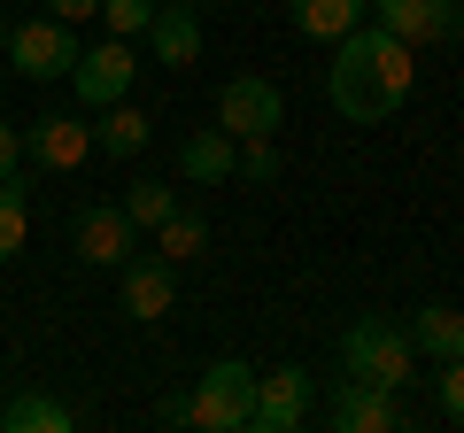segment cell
<instances>
[{"label":"cell","mask_w":464,"mask_h":433,"mask_svg":"<svg viewBox=\"0 0 464 433\" xmlns=\"http://www.w3.org/2000/svg\"><path fill=\"white\" fill-rule=\"evenodd\" d=\"M418 85V47L411 39H395L387 24H356L348 39H333V70H325V93L333 109H341L348 124H387L411 101Z\"/></svg>","instance_id":"cell-1"},{"label":"cell","mask_w":464,"mask_h":433,"mask_svg":"<svg viewBox=\"0 0 464 433\" xmlns=\"http://www.w3.org/2000/svg\"><path fill=\"white\" fill-rule=\"evenodd\" d=\"M341 371L348 380H372V387H402L418 371V349L402 325H387V317H356L341 333Z\"/></svg>","instance_id":"cell-2"},{"label":"cell","mask_w":464,"mask_h":433,"mask_svg":"<svg viewBox=\"0 0 464 433\" xmlns=\"http://www.w3.org/2000/svg\"><path fill=\"white\" fill-rule=\"evenodd\" d=\"M186 418H194L201 433H248L256 426V371L240 364V356L209 364V371H201V387L186 395Z\"/></svg>","instance_id":"cell-3"},{"label":"cell","mask_w":464,"mask_h":433,"mask_svg":"<svg viewBox=\"0 0 464 433\" xmlns=\"http://www.w3.org/2000/svg\"><path fill=\"white\" fill-rule=\"evenodd\" d=\"M70 248H78V264L116 271V264L140 255V225L124 216V201H93V209H78V225H70Z\"/></svg>","instance_id":"cell-4"},{"label":"cell","mask_w":464,"mask_h":433,"mask_svg":"<svg viewBox=\"0 0 464 433\" xmlns=\"http://www.w3.org/2000/svg\"><path fill=\"white\" fill-rule=\"evenodd\" d=\"M8 63L24 70V78H70V63H78V32H70L63 16H32V24H8Z\"/></svg>","instance_id":"cell-5"},{"label":"cell","mask_w":464,"mask_h":433,"mask_svg":"<svg viewBox=\"0 0 464 433\" xmlns=\"http://www.w3.org/2000/svg\"><path fill=\"white\" fill-rule=\"evenodd\" d=\"M286 124V93L271 78H232L225 93H217V132L232 140H271Z\"/></svg>","instance_id":"cell-6"},{"label":"cell","mask_w":464,"mask_h":433,"mask_svg":"<svg viewBox=\"0 0 464 433\" xmlns=\"http://www.w3.org/2000/svg\"><path fill=\"white\" fill-rule=\"evenodd\" d=\"M310 402H317V380L302 364L256 371V426L248 433H295V426H310Z\"/></svg>","instance_id":"cell-7"},{"label":"cell","mask_w":464,"mask_h":433,"mask_svg":"<svg viewBox=\"0 0 464 433\" xmlns=\"http://www.w3.org/2000/svg\"><path fill=\"white\" fill-rule=\"evenodd\" d=\"M372 24H387L411 47H441V39H464V0H364Z\"/></svg>","instance_id":"cell-8"},{"label":"cell","mask_w":464,"mask_h":433,"mask_svg":"<svg viewBox=\"0 0 464 433\" xmlns=\"http://www.w3.org/2000/svg\"><path fill=\"white\" fill-rule=\"evenodd\" d=\"M70 78H78V101H85V109H109V101H124V93H132V78H140L132 39H101V47H78Z\"/></svg>","instance_id":"cell-9"},{"label":"cell","mask_w":464,"mask_h":433,"mask_svg":"<svg viewBox=\"0 0 464 433\" xmlns=\"http://www.w3.org/2000/svg\"><path fill=\"white\" fill-rule=\"evenodd\" d=\"M325 418H333L341 433H395V426H402V410H395V387L348 380V371H341V387H333Z\"/></svg>","instance_id":"cell-10"},{"label":"cell","mask_w":464,"mask_h":433,"mask_svg":"<svg viewBox=\"0 0 464 433\" xmlns=\"http://www.w3.org/2000/svg\"><path fill=\"white\" fill-rule=\"evenodd\" d=\"M116 279H124V317H140V325L170 317V302H179V264H163V255H132V264H116Z\"/></svg>","instance_id":"cell-11"},{"label":"cell","mask_w":464,"mask_h":433,"mask_svg":"<svg viewBox=\"0 0 464 433\" xmlns=\"http://www.w3.org/2000/svg\"><path fill=\"white\" fill-rule=\"evenodd\" d=\"M140 39L155 47V63H163V70H194V63H201V8L163 0V8H155V24H148Z\"/></svg>","instance_id":"cell-12"},{"label":"cell","mask_w":464,"mask_h":433,"mask_svg":"<svg viewBox=\"0 0 464 433\" xmlns=\"http://www.w3.org/2000/svg\"><path fill=\"white\" fill-rule=\"evenodd\" d=\"M24 148H32L47 170H78L85 155H93V124H78V117H39L32 132H24Z\"/></svg>","instance_id":"cell-13"},{"label":"cell","mask_w":464,"mask_h":433,"mask_svg":"<svg viewBox=\"0 0 464 433\" xmlns=\"http://www.w3.org/2000/svg\"><path fill=\"white\" fill-rule=\"evenodd\" d=\"M148 140H155V124L140 117V109H124V101H109L101 124H93V155H116V163H140Z\"/></svg>","instance_id":"cell-14"},{"label":"cell","mask_w":464,"mask_h":433,"mask_svg":"<svg viewBox=\"0 0 464 433\" xmlns=\"http://www.w3.org/2000/svg\"><path fill=\"white\" fill-rule=\"evenodd\" d=\"M402 333H411V349H418V356L449 364V356L464 349V310H449V302H426V310H418L411 325H402Z\"/></svg>","instance_id":"cell-15"},{"label":"cell","mask_w":464,"mask_h":433,"mask_svg":"<svg viewBox=\"0 0 464 433\" xmlns=\"http://www.w3.org/2000/svg\"><path fill=\"white\" fill-rule=\"evenodd\" d=\"M286 16H295L302 39H348L372 8H364V0H286Z\"/></svg>","instance_id":"cell-16"},{"label":"cell","mask_w":464,"mask_h":433,"mask_svg":"<svg viewBox=\"0 0 464 433\" xmlns=\"http://www.w3.org/2000/svg\"><path fill=\"white\" fill-rule=\"evenodd\" d=\"M179 170H186L194 186L232 178V170H240V140H232V132H194V140L179 148Z\"/></svg>","instance_id":"cell-17"},{"label":"cell","mask_w":464,"mask_h":433,"mask_svg":"<svg viewBox=\"0 0 464 433\" xmlns=\"http://www.w3.org/2000/svg\"><path fill=\"white\" fill-rule=\"evenodd\" d=\"M0 426H8V433H70V426H78V410L54 402V395H16L8 410H0Z\"/></svg>","instance_id":"cell-18"},{"label":"cell","mask_w":464,"mask_h":433,"mask_svg":"<svg viewBox=\"0 0 464 433\" xmlns=\"http://www.w3.org/2000/svg\"><path fill=\"white\" fill-rule=\"evenodd\" d=\"M201 248H209V225H201L194 209H170L163 225H155V255H163V264H194Z\"/></svg>","instance_id":"cell-19"},{"label":"cell","mask_w":464,"mask_h":433,"mask_svg":"<svg viewBox=\"0 0 464 433\" xmlns=\"http://www.w3.org/2000/svg\"><path fill=\"white\" fill-rule=\"evenodd\" d=\"M32 240V209H24V178H0V264H16Z\"/></svg>","instance_id":"cell-20"},{"label":"cell","mask_w":464,"mask_h":433,"mask_svg":"<svg viewBox=\"0 0 464 433\" xmlns=\"http://www.w3.org/2000/svg\"><path fill=\"white\" fill-rule=\"evenodd\" d=\"M170 209H179V194H170V186H163V178H140V186H132V194H124V216H132L140 233H155V225H163V216H170Z\"/></svg>","instance_id":"cell-21"},{"label":"cell","mask_w":464,"mask_h":433,"mask_svg":"<svg viewBox=\"0 0 464 433\" xmlns=\"http://www.w3.org/2000/svg\"><path fill=\"white\" fill-rule=\"evenodd\" d=\"M101 24H109V39H140L155 24V0H101Z\"/></svg>","instance_id":"cell-22"},{"label":"cell","mask_w":464,"mask_h":433,"mask_svg":"<svg viewBox=\"0 0 464 433\" xmlns=\"http://www.w3.org/2000/svg\"><path fill=\"white\" fill-rule=\"evenodd\" d=\"M240 170H248L256 186H271L279 178V148H271V140H240Z\"/></svg>","instance_id":"cell-23"},{"label":"cell","mask_w":464,"mask_h":433,"mask_svg":"<svg viewBox=\"0 0 464 433\" xmlns=\"http://www.w3.org/2000/svg\"><path fill=\"white\" fill-rule=\"evenodd\" d=\"M433 395H441V410H449V418L464 426V356H449V364H441V380H433Z\"/></svg>","instance_id":"cell-24"},{"label":"cell","mask_w":464,"mask_h":433,"mask_svg":"<svg viewBox=\"0 0 464 433\" xmlns=\"http://www.w3.org/2000/svg\"><path fill=\"white\" fill-rule=\"evenodd\" d=\"M16 155H24V132H16V124H0V178H16Z\"/></svg>","instance_id":"cell-25"},{"label":"cell","mask_w":464,"mask_h":433,"mask_svg":"<svg viewBox=\"0 0 464 433\" xmlns=\"http://www.w3.org/2000/svg\"><path fill=\"white\" fill-rule=\"evenodd\" d=\"M47 16H63V24H85V16H101V0H47Z\"/></svg>","instance_id":"cell-26"},{"label":"cell","mask_w":464,"mask_h":433,"mask_svg":"<svg viewBox=\"0 0 464 433\" xmlns=\"http://www.w3.org/2000/svg\"><path fill=\"white\" fill-rule=\"evenodd\" d=\"M0 47H8V16H0Z\"/></svg>","instance_id":"cell-27"},{"label":"cell","mask_w":464,"mask_h":433,"mask_svg":"<svg viewBox=\"0 0 464 433\" xmlns=\"http://www.w3.org/2000/svg\"><path fill=\"white\" fill-rule=\"evenodd\" d=\"M186 8H201V0H186Z\"/></svg>","instance_id":"cell-28"},{"label":"cell","mask_w":464,"mask_h":433,"mask_svg":"<svg viewBox=\"0 0 464 433\" xmlns=\"http://www.w3.org/2000/svg\"><path fill=\"white\" fill-rule=\"evenodd\" d=\"M16 8H24V0H16Z\"/></svg>","instance_id":"cell-29"}]
</instances>
